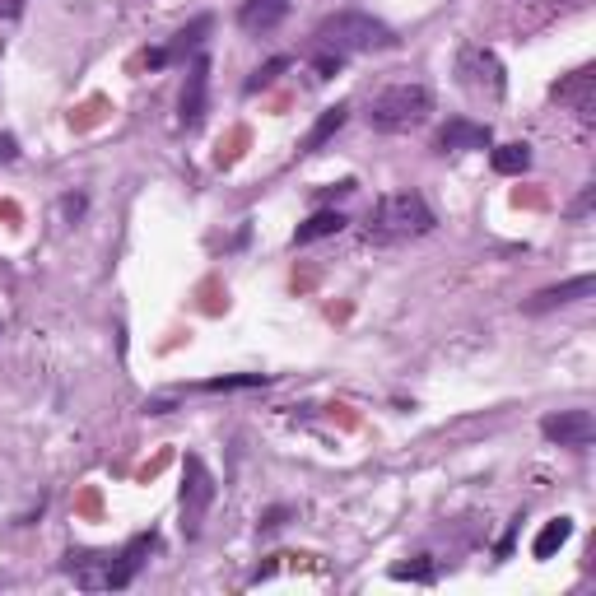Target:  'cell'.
I'll list each match as a JSON object with an SVG mask.
<instances>
[{
  "label": "cell",
  "mask_w": 596,
  "mask_h": 596,
  "mask_svg": "<svg viewBox=\"0 0 596 596\" xmlns=\"http://www.w3.org/2000/svg\"><path fill=\"white\" fill-rule=\"evenodd\" d=\"M434 229V210L420 191H392L373 205V215L364 224V243L373 247H392V243H410V238H424Z\"/></svg>",
  "instance_id": "1"
},
{
  "label": "cell",
  "mask_w": 596,
  "mask_h": 596,
  "mask_svg": "<svg viewBox=\"0 0 596 596\" xmlns=\"http://www.w3.org/2000/svg\"><path fill=\"white\" fill-rule=\"evenodd\" d=\"M317 42L326 52H382V47H396V33L387 24H378L373 14H359V10H340L331 19H322L317 28Z\"/></svg>",
  "instance_id": "2"
},
{
  "label": "cell",
  "mask_w": 596,
  "mask_h": 596,
  "mask_svg": "<svg viewBox=\"0 0 596 596\" xmlns=\"http://www.w3.org/2000/svg\"><path fill=\"white\" fill-rule=\"evenodd\" d=\"M429 112H434V94L424 89V84H392V89H382L373 98V108H368V122L373 131H415V126L429 122Z\"/></svg>",
  "instance_id": "3"
},
{
  "label": "cell",
  "mask_w": 596,
  "mask_h": 596,
  "mask_svg": "<svg viewBox=\"0 0 596 596\" xmlns=\"http://www.w3.org/2000/svg\"><path fill=\"white\" fill-rule=\"evenodd\" d=\"M210 503H215V480H210L201 457H187L182 461V536H187V541L201 536Z\"/></svg>",
  "instance_id": "4"
},
{
  "label": "cell",
  "mask_w": 596,
  "mask_h": 596,
  "mask_svg": "<svg viewBox=\"0 0 596 596\" xmlns=\"http://www.w3.org/2000/svg\"><path fill=\"white\" fill-rule=\"evenodd\" d=\"M457 75H461V84H466V94H475V98H503V66H499V56L489 52V47H480V42H466V47H461Z\"/></svg>",
  "instance_id": "5"
},
{
  "label": "cell",
  "mask_w": 596,
  "mask_h": 596,
  "mask_svg": "<svg viewBox=\"0 0 596 596\" xmlns=\"http://www.w3.org/2000/svg\"><path fill=\"white\" fill-rule=\"evenodd\" d=\"M545 438L559 447H587L596 438V420L592 410H559V415H545Z\"/></svg>",
  "instance_id": "6"
},
{
  "label": "cell",
  "mask_w": 596,
  "mask_h": 596,
  "mask_svg": "<svg viewBox=\"0 0 596 596\" xmlns=\"http://www.w3.org/2000/svg\"><path fill=\"white\" fill-rule=\"evenodd\" d=\"M205 94H210V61L205 56H196L187 70V84H182V126H201L205 117Z\"/></svg>",
  "instance_id": "7"
},
{
  "label": "cell",
  "mask_w": 596,
  "mask_h": 596,
  "mask_svg": "<svg viewBox=\"0 0 596 596\" xmlns=\"http://www.w3.org/2000/svg\"><path fill=\"white\" fill-rule=\"evenodd\" d=\"M154 545H159V536H154V531H145V536H136V541L126 545L122 555H117V564H112L108 569V578H103V587H126L131 583V578H136L140 573V564H145V555L149 550H154Z\"/></svg>",
  "instance_id": "8"
},
{
  "label": "cell",
  "mask_w": 596,
  "mask_h": 596,
  "mask_svg": "<svg viewBox=\"0 0 596 596\" xmlns=\"http://www.w3.org/2000/svg\"><path fill=\"white\" fill-rule=\"evenodd\" d=\"M285 14H289V0H243L238 28L243 33H271L275 24H285Z\"/></svg>",
  "instance_id": "9"
},
{
  "label": "cell",
  "mask_w": 596,
  "mask_h": 596,
  "mask_svg": "<svg viewBox=\"0 0 596 596\" xmlns=\"http://www.w3.org/2000/svg\"><path fill=\"white\" fill-rule=\"evenodd\" d=\"M489 126L471 122V117H452V122L438 131V149H489Z\"/></svg>",
  "instance_id": "10"
},
{
  "label": "cell",
  "mask_w": 596,
  "mask_h": 596,
  "mask_svg": "<svg viewBox=\"0 0 596 596\" xmlns=\"http://www.w3.org/2000/svg\"><path fill=\"white\" fill-rule=\"evenodd\" d=\"M596 289V280L592 275H578V280H569V285H555V289H541V294L527 303V312H550V308H559V303H573V298H583V294H592Z\"/></svg>",
  "instance_id": "11"
},
{
  "label": "cell",
  "mask_w": 596,
  "mask_h": 596,
  "mask_svg": "<svg viewBox=\"0 0 596 596\" xmlns=\"http://www.w3.org/2000/svg\"><path fill=\"white\" fill-rule=\"evenodd\" d=\"M340 229H345V215H340V210H317L308 224H298L294 229V247L317 243V238H331V233H340Z\"/></svg>",
  "instance_id": "12"
},
{
  "label": "cell",
  "mask_w": 596,
  "mask_h": 596,
  "mask_svg": "<svg viewBox=\"0 0 596 596\" xmlns=\"http://www.w3.org/2000/svg\"><path fill=\"white\" fill-rule=\"evenodd\" d=\"M569 536H573V522H569V517H555V522H545V527H541V536H536V545H531V555H536V559L559 555V550L569 545Z\"/></svg>",
  "instance_id": "13"
},
{
  "label": "cell",
  "mask_w": 596,
  "mask_h": 596,
  "mask_svg": "<svg viewBox=\"0 0 596 596\" xmlns=\"http://www.w3.org/2000/svg\"><path fill=\"white\" fill-rule=\"evenodd\" d=\"M559 98H564V103H573V112H578V117H592V108H596V98H592V70H578V75H573V84H564V89H555Z\"/></svg>",
  "instance_id": "14"
},
{
  "label": "cell",
  "mask_w": 596,
  "mask_h": 596,
  "mask_svg": "<svg viewBox=\"0 0 596 596\" xmlns=\"http://www.w3.org/2000/svg\"><path fill=\"white\" fill-rule=\"evenodd\" d=\"M340 126H345V108H340V103H336V108H326L322 117H317V126H312V131H308V140H303V149H308V154H317V149H322L326 140L336 136Z\"/></svg>",
  "instance_id": "15"
},
{
  "label": "cell",
  "mask_w": 596,
  "mask_h": 596,
  "mask_svg": "<svg viewBox=\"0 0 596 596\" xmlns=\"http://www.w3.org/2000/svg\"><path fill=\"white\" fill-rule=\"evenodd\" d=\"M527 163H531L527 145H499V149H494V173H503V177L527 173Z\"/></svg>",
  "instance_id": "16"
},
{
  "label": "cell",
  "mask_w": 596,
  "mask_h": 596,
  "mask_svg": "<svg viewBox=\"0 0 596 596\" xmlns=\"http://www.w3.org/2000/svg\"><path fill=\"white\" fill-rule=\"evenodd\" d=\"M205 392H243V387H266V373H238V378H210Z\"/></svg>",
  "instance_id": "17"
},
{
  "label": "cell",
  "mask_w": 596,
  "mask_h": 596,
  "mask_svg": "<svg viewBox=\"0 0 596 596\" xmlns=\"http://www.w3.org/2000/svg\"><path fill=\"white\" fill-rule=\"evenodd\" d=\"M205 33H210V19H196L191 28H182V33H177V42L168 47V61H173V56H182V52H191V47H201Z\"/></svg>",
  "instance_id": "18"
},
{
  "label": "cell",
  "mask_w": 596,
  "mask_h": 596,
  "mask_svg": "<svg viewBox=\"0 0 596 596\" xmlns=\"http://www.w3.org/2000/svg\"><path fill=\"white\" fill-rule=\"evenodd\" d=\"M289 70V61L285 56H275V61H266V66L257 70V75H252V80H247V94H257V89H266V84H275V75H285Z\"/></svg>",
  "instance_id": "19"
},
{
  "label": "cell",
  "mask_w": 596,
  "mask_h": 596,
  "mask_svg": "<svg viewBox=\"0 0 596 596\" xmlns=\"http://www.w3.org/2000/svg\"><path fill=\"white\" fill-rule=\"evenodd\" d=\"M392 578H396V583H406V578H410V583H429L434 569H429V564H396Z\"/></svg>",
  "instance_id": "20"
},
{
  "label": "cell",
  "mask_w": 596,
  "mask_h": 596,
  "mask_svg": "<svg viewBox=\"0 0 596 596\" xmlns=\"http://www.w3.org/2000/svg\"><path fill=\"white\" fill-rule=\"evenodd\" d=\"M517 5H527V10H541V14H555V10H569L578 0H517Z\"/></svg>",
  "instance_id": "21"
},
{
  "label": "cell",
  "mask_w": 596,
  "mask_h": 596,
  "mask_svg": "<svg viewBox=\"0 0 596 596\" xmlns=\"http://www.w3.org/2000/svg\"><path fill=\"white\" fill-rule=\"evenodd\" d=\"M340 61H345V56H340V52H326V56H317V75H322V80H326V75H336V70H340Z\"/></svg>",
  "instance_id": "22"
},
{
  "label": "cell",
  "mask_w": 596,
  "mask_h": 596,
  "mask_svg": "<svg viewBox=\"0 0 596 596\" xmlns=\"http://www.w3.org/2000/svg\"><path fill=\"white\" fill-rule=\"evenodd\" d=\"M14 154H19V145H14V136H0V163H10Z\"/></svg>",
  "instance_id": "23"
}]
</instances>
